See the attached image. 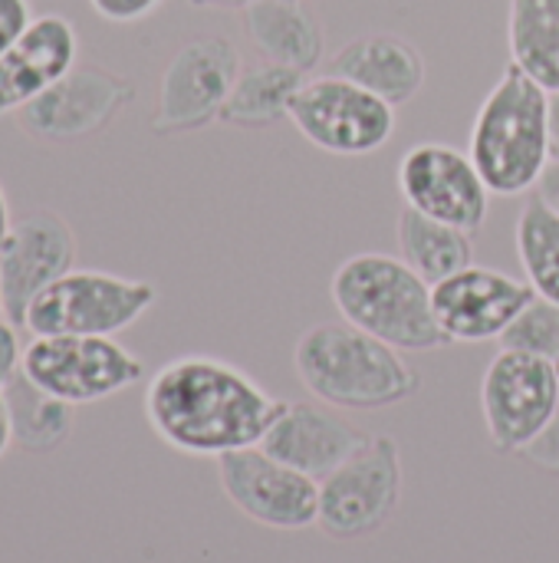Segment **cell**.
Masks as SVG:
<instances>
[{"instance_id": "7402d4cb", "label": "cell", "mask_w": 559, "mask_h": 563, "mask_svg": "<svg viewBox=\"0 0 559 563\" xmlns=\"http://www.w3.org/2000/svg\"><path fill=\"white\" fill-rule=\"evenodd\" d=\"M306 73L280 66V63H257L244 66L227 102L221 112V122L237 129H267L280 119H287L290 102L297 89L303 86Z\"/></svg>"}, {"instance_id": "52a82bcc", "label": "cell", "mask_w": 559, "mask_h": 563, "mask_svg": "<svg viewBox=\"0 0 559 563\" xmlns=\"http://www.w3.org/2000/svg\"><path fill=\"white\" fill-rule=\"evenodd\" d=\"M23 376L69 406H92L142 383L145 363L115 336H33Z\"/></svg>"}, {"instance_id": "2e32d148", "label": "cell", "mask_w": 559, "mask_h": 563, "mask_svg": "<svg viewBox=\"0 0 559 563\" xmlns=\"http://www.w3.org/2000/svg\"><path fill=\"white\" fill-rule=\"evenodd\" d=\"M79 56V33L69 16H33L20 40L0 56V119L16 115L53 82H59Z\"/></svg>"}, {"instance_id": "9c48e42d", "label": "cell", "mask_w": 559, "mask_h": 563, "mask_svg": "<svg viewBox=\"0 0 559 563\" xmlns=\"http://www.w3.org/2000/svg\"><path fill=\"white\" fill-rule=\"evenodd\" d=\"M557 412V363L501 346L481 379V416L491 445L501 455H521L554 422Z\"/></svg>"}, {"instance_id": "83f0119b", "label": "cell", "mask_w": 559, "mask_h": 563, "mask_svg": "<svg viewBox=\"0 0 559 563\" xmlns=\"http://www.w3.org/2000/svg\"><path fill=\"white\" fill-rule=\"evenodd\" d=\"M89 3L109 23H135L155 13L161 0H89Z\"/></svg>"}, {"instance_id": "f546056e", "label": "cell", "mask_w": 559, "mask_h": 563, "mask_svg": "<svg viewBox=\"0 0 559 563\" xmlns=\"http://www.w3.org/2000/svg\"><path fill=\"white\" fill-rule=\"evenodd\" d=\"M534 195H537L547 208H554L559 214V158H550V165L544 168V175H540Z\"/></svg>"}, {"instance_id": "7a4b0ae2", "label": "cell", "mask_w": 559, "mask_h": 563, "mask_svg": "<svg viewBox=\"0 0 559 563\" xmlns=\"http://www.w3.org/2000/svg\"><path fill=\"white\" fill-rule=\"evenodd\" d=\"M303 389L343 412L392 409L418 393V373L402 350L353 323H316L293 350Z\"/></svg>"}, {"instance_id": "8992f818", "label": "cell", "mask_w": 559, "mask_h": 563, "mask_svg": "<svg viewBox=\"0 0 559 563\" xmlns=\"http://www.w3.org/2000/svg\"><path fill=\"white\" fill-rule=\"evenodd\" d=\"M402 505V452L389 435H369L320 482V531L333 541L379 534Z\"/></svg>"}, {"instance_id": "277c9868", "label": "cell", "mask_w": 559, "mask_h": 563, "mask_svg": "<svg viewBox=\"0 0 559 563\" xmlns=\"http://www.w3.org/2000/svg\"><path fill=\"white\" fill-rule=\"evenodd\" d=\"M329 297L346 323L402 353H428L448 343L435 317L432 284L395 254L346 257L329 280Z\"/></svg>"}, {"instance_id": "1f68e13d", "label": "cell", "mask_w": 559, "mask_h": 563, "mask_svg": "<svg viewBox=\"0 0 559 563\" xmlns=\"http://www.w3.org/2000/svg\"><path fill=\"white\" fill-rule=\"evenodd\" d=\"M188 3L191 7H201V10H247L257 0H188Z\"/></svg>"}, {"instance_id": "30bf717a", "label": "cell", "mask_w": 559, "mask_h": 563, "mask_svg": "<svg viewBox=\"0 0 559 563\" xmlns=\"http://www.w3.org/2000/svg\"><path fill=\"white\" fill-rule=\"evenodd\" d=\"M241 69V49L227 36L188 40L161 73L152 132L185 135L221 119Z\"/></svg>"}, {"instance_id": "f1b7e54d", "label": "cell", "mask_w": 559, "mask_h": 563, "mask_svg": "<svg viewBox=\"0 0 559 563\" xmlns=\"http://www.w3.org/2000/svg\"><path fill=\"white\" fill-rule=\"evenodd\" d=\"M30 20H33L30 0H0V56L20 40Z\"/></svg>"}, {"instance_id": "44dd1931", "label": "cell", "mask_w": 559, "mask_h": 563, "mask_svg": "<svg viewBox=\"0 0 559 563\" xmlns=\"http://www.w3.org/2000/svg\"><path fill=\"white\" fill-rule=\"evenodd\" d=\"M511 63L547 92L559 89V0H507Z\"/></svg>"}, {"instance_id": "e0dca14e", "label": "cell", "mask_w": 559, "mask_h": 563, "mask_svg": "<svg viewBox=\"0 0 559 563\" xmlns=\"http://www.w3.org/2000/svg\"><path fill=\"white\" fill-rule=\"evenodd\" d=\"M369 435L359 432L339 409L326 402H287L280 419L264 435L260 449L293 465L297 472L323 482L336 472Z\"/></svg>"}, {"instance_id": "d6a6232c", "label": "cell", "mask_w": 559, "mask_h": 563, "mask_svg": "<svg viewBox=\"0 0 559 563\" xmlns=\"http://www.w3.org/2000/svg\"><path fill=\"white\" fill-rule=\"evenodd\" d=\"M13 445V429H10V412H7V399L0 393V459L7 455V449Z\"/></svg>"}, {"instance_id": "e575fe53", "label": "cell", "mask_w": 559, "mask_h": 563, "mask_svg": "<svg viewBox=\"0 0 559 563\" xmlns=\"http://www.w3.org/2000/svg\"><path fill=\"white\" fill-rule=\"evenodd\" d=\"M0 317H7V310H3V287H0Z\"/></svg>"}, {"instance_id": "5bb4252c", "label": "cell", "mask_w": 559, "mask_h": 563, "mask_svg": "<svg viewBox=\"0 0 559 563\" xmlns=\"http://www.w3.org/2000/svg\"><path fill=\"white\" fill-rule=\"evenodd\" d=\"M534 297L527 280L481 264H468L432 287L435 317L448 343L501 340Z\"/></svg>"}, {"instance_id": "7c38bea8", "label": "cell", "mask_w": 559, "mask_h": 563, "mask_svg": "<svg viewBox=\"0 0 559 563\" xmlns=\"http://www.w3.org/2000/svg\"><path fill=\"white\" fill-rule=\"evenodd\" d=\"M399 191L409 208L455 224L461 231H478L488 221L491 188L481 178L468 152L445 142L412 145L395 172Z\"/></svg>"}, {"instance_id": "ac0fdd59", "label": "cell", "mask_w": 559, "mask_h": 563, "mask_svg": "<svg viewBox=\"0 0 559 563\" xmlns=\"http://www.w3.org/2000/svg\"><path fill=\"white\" fill-rule=\"evenodd\" d=\"M329 73L376 92L395 109L412 102L428 79L422 49L392 30H372L353 36L346 46L333 53Z\"/></svg>"}, {"instance_id": "d590c367", "label": "cell", "mask_w": 559, "mask_h": 563, "mask_svg": "<svg viewBox=\"0 0 559 563\" xmlns=\"http://www.w3.org/2000/svg\"><path fill=\"white\" fill-rule=\"evenodd\" d=\"M557 366H559V363H557Z\"/></svg>"}, {"instance_id": "9a60e30c", "label": "cell", "mask_w": 559, "mask_h": 563, "mask_svg": "<svg viewBox=\"0 0 559 563\" xmlns=\"http://www.w3.org/2000/svg\"><path fill=\"white\" fill-rule=\"evenodd\" d=\"M76 264V234L53 208L26 211L0 251V287L7 320L23 327L30 303Z\"/></svg>"}, {"instance_id": "ba28073f", "label": "cell", "mask_w": 559, "mask_h": 563, "mask_svg": "<svg viewBox=\"0 0 559 563\" xmlns=\"http://www.w3.org/2000/svg\"><path fill=\"white\" fill-rule=\"evenodd\" d=\"M287 119L310 145L346 158L385 148L395 132V106L336 73L303 79Z\"/></svg>"}, {"instance_id": "4fadbf2b", "label": "cell", "mask_w": 559, "mask_h": 563, "mask_svg": "<svg viewBox=\"0 0 559 563\" xmlns=\"http://www.w3.org/2000/svg\"><path fill=\"white\" fill-rule=\"evenodd\" d=\"M132 99V79L105 66H72L43 96L23 106L16 122L30 139L63 145L102 132Z\"/></svg>"}, {"instance_id": "3957f363", "label": "cell", "mask_w": 559, "mask_h": 563, "mask_svg": "<svg viewBox=\"0 0 559 563\" xmlns=\"http://www.w3.org/2000/svg\"><path fill=\"white\" fill-rule=\"evenodd\" d=\"M468 155L488 181L491 195H530L554 158L550 92L521 66L507 63L474 115Z\"/></svg>"}, {"instance_id": "cb8c5ba5", "label": "cell", "mask_w": 559, "mask_h": 563, "mask_svg": "<svg viewBox=\"0 0 559 563\" xmlns=\"http://www.w3.org/2000/svg\"><path fill=\"white\" fill-rule=\"evenodd\" d=\"M524 280L537 297L559 303V214L537 195H527L514 228Z\"/></svg>"}, {"instance_id": "603a6c76", "label": "cell", "mask_w": 559, "mask_h": 563, "mask_svg": "<svg viewBox=\"0 0 559 563\" xmlns=\"http://www.w3.org/2000/svg\"><path fill=\"white\" fill-rule=\"evenodd\" d=\"M13 442L30 455H49L72 435V409L63 399H53L40 386H33L23 369L20 376L3 389Z\"/></svg>"}, {"instance_id": "4dcf8cb0", "label": "cell", "mask_w": 559, "mask_h": 563, "mask_svg": "<svg viewBox=\"0 0 559 563\" xmlns=\"http://www.w3.org/2000/svg\"><path fill=\"white\" fill-rule=\"evenodd\" d=\"M13 214H10V201H7V191H3V185H0V251H3V244L10 241V234H13Z\"/></svg>"}, {"instance_id": "d4e9b609", "label": "cell", "mask_w": 559, "mask_h": 563, "mask_svg": "<svg viewBox=\"0 0 559 563\" xmlns=\"http://www.w3.org/2000/svg\"><path fill=\"white\" fill-rule=\"evenodd\" d=\"M501 346L559 363V303L534 297L527 310L514 320V327L501 336Z\"/></svg>"}, {"instance_id": "484cf974", "label": "cell", "mask_w": 559, "mask_h": 563, "mask_svg": "<svg viewBox=\"0 0 559 563\" xmlns=\"http://www.w3.org/2000/svg\"><path fill=\"white\" fill-rule=\"evenodd\" d=\"M20 327L7 317H0V393L20 376L23 369V343H20Z\"/></svg>"}, {"instance_id": "836d02e7", "label": "cell", "mask_w": 559, "mask_h": 563, "mask_svg": "<svg viewBox=\"0 0 559 563\" xmlns=\"http://www.w3.org/2000/svg\"><path fill=\"white\" fill-rule=\"evenodd\" d=\"M550 152L559 158V89L550 92Z\"/></svg>"}, {"instance_id": "d6986e66", "label": "cell", "mask_w": 559, "mask_h": 563, "mask_svg": "<svg viewBox=\"0 0 559 563\" xmlns=\"http://www.w3.org/2000/svg\"><path fill=\"white\" fill-rule=\"evenodd\" d=\"M254 49L267 63L310 73L326 49V30L303 0H257L244 10Z\"/></svg>"}, {"instance_id": "ffe728a7", "label": "cell", "mask_w": 559, "mask_h": 563, "mask_svg": "<svg viewBox=\"0 0 559 563\" xmlns=\"http://www.w3.org/2000/svg\"><path fill=\"white\" fill-rule=\"evenodd\" d=\"M395 238H399V257L412 271H418L432 287L441 284L445 277L458 274L461 267H468L474 257L471 231H461L455 224L428 218L409 205L399 211Z\"/></svg>"}, {"instance_id": "5b68a950", "label": "cell", "mask_w": 559, "mask_h": 563, "mask_svg": "<svg viewBox=\"0 0 559 563\" xmlns=\"http://www.w3.org/2000/svg\"><path fill=\"white\" fill-rule=\"evenodd\" d=\"M158 300L148 280L109 271H69L30 303L23 330L30 336H115L135 327Z\"/></svg>"}, {"instance_id": "8fae6325", "label": "cell", "mask_w": 559, "mask_h": 563, "mask_svg": "<svg viewBox=\"0 0 559 563\" xmlns=\"http://www.w3.org/2000/svg\"><path fill=\"white\" fill-rule=\"evenodd\" d=\"M224 498L270 531H306L320 521V482L273 459L260 445L217 459Z\"/></svg>"}, {"instance_id": "6da1fadb", "label": "cell", "mask_w": 559, "mask_h": 563, "mask_svg": "<svg viewBox=\"0 0 559 563\" xmlns=\"http://www.w3.org/2000/svg\"><path fill=\"white\" fill-rule=\"evenodd\" d=\"M283 409L287 402L257 386L241 366L198 353L165 363L145 389L152 432L181 455L214 462L260 445Z\"/></svg>"}, {"instance_id": "4316f807", "label": "cell", "mask_w": 559, "mask_h": 563, "mask_svg": "<svg viewBox=\"0 0 559 563\" xmlns=\"http://www.w3.org/2000/svg\"><path fill=\"white\" fill-rule=\"evenodd\" d=\"M521 459H527L530 465H537L540 472L559 475V412L554 416V422L521 452Z\"/></svg>"}]
</instances>
